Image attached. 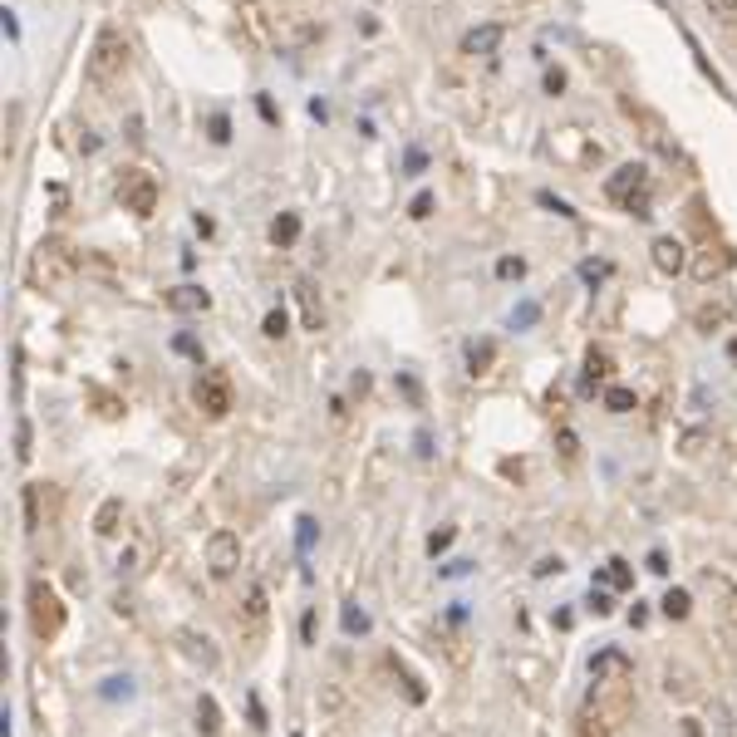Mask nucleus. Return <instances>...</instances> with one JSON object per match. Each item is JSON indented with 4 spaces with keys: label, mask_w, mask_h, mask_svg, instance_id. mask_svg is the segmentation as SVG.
Segmentation results:
<instances>
[{
    "label": "nucleus",
    "mask_w": 737,
    "mask_h": 737,
    "mask_svg": "<svg viewBox=\"0 0 737 737\" xmlns=\"http://www.w3.org/2000/svg\"><path fill=\"white\" fill-rule=\"evenodd\" d=\"M124 69H128V40H124V30L108 25V30H99L89 59H84V75H89V84H114Z\"/></svg>",
    "instance_id": "f257e3e1"
},
{
    "label": "nucleus",
    "mask_w": 737,
    "mask_h": 737,
    "mask_svg": "<svg viewBox=\"0 0 737 737\" xmlns=\"http://www.w3.org/2000/svg\"><path fill=\"white\" fill-rule=\"evenodd\" d=\"M30 630H35V639L40 644H50V639L65 630V600H59V590L50 585V580H30Z\"/></svg>",
    "instance_id": "f03ea898"
},
{
    "label": "nucleus",
    "mask_w": 737,
    "mask_h": 737,
    "mask_svg": "<svg viewBox=\"0 0 737 737\" xmlns=\"http://www.w3.org/2000/svg\"><path fill=\"white\" fill-rule=\"evenodd\" d=\"M605 197H610V202H620V207H624V212H634V216H654V212H649V173H644L639 163L614 167L610 183H605Z\"/></svg>",
    "instance_id": "7ed1b4c3"
},
{
    "label": "nucleus",
    "mask_w": 737,
    "mask_h": 737,
    "mask_svg": "<svg viewBox=\"0 0 737 737\" xmlns=\"http://www.w3.org/2000/svg\"><path fill=\"white\" fill-rule=\"evenodd\" d=\"M75 275V256H69L59 241H45V246H35V256H30V281L35 285H45V290H59Z\"/></svg>",
    "instance_id": "20e7f679"
},
{
    "label": "nucleus",
    "mask_w": 737,
    "mask_h": 737,
    "mask_svg": "<svg viewBox=\"0 0 737 737\" xmlns=\"http://www.w3.org/2000/svg\"><path fill=\"white\" fill-rule=\"evenodd\" d=\"M118 202H124L128 212L148 216L153 207H158V183H153L143 167H124V183H118Z\"/></svg>",
    "instance_id": "39448f33"
},
{
    "label": "nucleus",
    "mask_w": 737,
    "mask_h": 737,
    "mask_svg": "<svg viewBox=\"0 0 737 737\" xmlns=\"http://www.w3.org/2000/svg\"><path fill=\"white\" fill-rule=\"evenodd\" d=\"M207 571L216 580H226V575L241 571V536H236V531H212V536H207Z\"/></svg>",
    "instance_id": "423d86ee"
},
{
    "label": "nucleus",
    "mask_w": 737,
    "mask_h": 737,
    "mask_svg": "<svg viewBox=\"0 0 737 737\" xmlns=\"http://www.w3.org/2000/svg\"><path fill=\"white\" fill-rule=\"evenodd\" d=\"M197 408L207 418H226L232 413V383H226L222 373H202L197 379Z\"/></svg>",
    "instance_id": "0eeeda50"
},
{
    "label": "nucleus",
    "mask_w": 737,
    "mask_h": 737,
    "mask_svg": "<svg viewBox=\"0 0 737 737\" xmlns=\"http://www.w3.org/2000/svg\"><path fill=\"white\" fill-rule=\"evenodd\" d=\"M649 251H654V271L659 275H683L688 271V246L679 236H659Z\"/></svg>",
    "instance_id": "6e6552de"
},
{
    "label": "nucleus",
    "mask_w": 737,
    "mask_h": 737,
    "mask_svg": "<svg viewBox=\"0 0 737 737\" xmlns=\"http://www.w3.org/2000/svg\"><path fill=\"white\" fill-rule=\"evenodd\" d=\"M502 40H506V30H502V25H477V30H467V35H463V55L487 59V55H497V50H502Z\"/></svg>",
    "instance_id": "1a4fd4ad"
},
{
    "label": "nucleus",
    "mask_w": 737,
    "mask_h": 737,
    "mask_svg": "<svg viewBox=\"0 0 737 737\" xmlns=\"http://www.w3.org/2000/svg\"><path fill=\"white\" fill-rule=\"evenodd\" d=\"M167 310H177V315H202V310L212 305V295L202 285H177V290H167Z\"/></svg>",
    "instance_id": "9d476101"
},
{
    "label": "nucleus",
    "mask_w": 737,
    "mask_h": 737,
    "mask_svg": "<svg viewBox=\"0 0 737 737\" xmlns=\"http://www.w3.org/2000/svg\"><path fill=\"white\" fill-rule=\"evenodd\" d=\"M728 265H732V251H728V246H708L703 256L693 261V275H698V281L708 285V281H718V275L728 271Z\"/></svg>",
    "instance_id": "9b49d317"
},
{
    "label": "nucleus",
    "mask_w": 737,
    "mask_h": 737,
    "mask_svg": "<svg viewBox=\"0 0 737 737\" xmlns=\"http://www.w3.org/2000/svg\"><path fill=\"white\" fill-rule=\"evenodd\" d=\"M177 644H183V654H187L192 663H202V669H216V649H212V639H207V634L183 630V634H177Z\"/></svg>",
    "instance_id": "f8f14e48"
},
{
    "label": "nucleus",
    "mask_w": 737,
    "mask_h": 737,
    "mask_svg": "<svg viewBox=\"0 0 737 737\" xmlns=\"http://www.w3.org/2000/svg\"><path fill=\"white\" fill-rule=\"evenodd\" d=\"M295 300H300V310H305V324H310V330H324V305H320L315 281H295Z\"/></svg>",
    "instance_id": "ddd939ff"
},
{
    "label": "nucleus",
    "mask_w": 737,
    "mask_h": 737,
    "mask_svg": "<svg viewBox=\"0 0 737 737\" xmlns=\"http://www.w3.org/2000/svg\"><path fill=\"white\" fill-rule=\"evenodd\" d=\"M124 516H128V506L124 502H104L99 506V516H94V531H99V536H118V531H124Z\"/></svg>",
    "instance_id": "4468645a"
},
{
    "label": "nucleus",
    "mask_w": 737,
    "mask_h": 737,
    "mask_svg": "<svg viewBox=\"0 0 737 737\" xmlns=\"http://www.w3.org/2000/svg\"><path fill=\"white\" fill-rule=\"evenodd\" d=\"M295 236H300V216L295 212H281L271 222V241H275V246H295Z\"/></svg>",
    "instance_id": "2eb2a0df"
},
{
    "label": "nucleus",
    "mask_w": 737,
    "mask_h": 737,
    "mask_svg": "<svg viewBox=\"0 0 737 737\" xmlns=\"http://www.w3.org/2000/svg\"><path fill=\"white\" fill-rule=\"evenodd\" d=\"M708 737H737V722H732L728 703H712V712H708Z\"/></svg>",
    "instance_id": "dca6fc26"
},
{
    "label": "nucleus",
    "mask_w": 737,
    "mask_h": 737,
    "mask_svg": "<svg viewBox=\"0 0 737 737\" xmlns=\"http://www.w3.org/2000/svg\"><path fill=\"white\" fill-rule=\"evenodd\" d=\"M605 673H614V679H630V659L614 654V649H610V654H600L595 659V679H605Z\"/></svg>",
    "instance_id": "f3484780"
},
{
    "label": "nucleus",
    "mask_w": 737,
    "mask_h": 737,
    "mask_svg": "<svg viewBox=\"0 0 737 737\" xmlns=\"http://www.w3.org/2000/svg\"><path fill=\"white\" fill-rule=\"evenodd\" d=\"M693 324H698V330H703V334L722 330V324H728V305H703V310H698V315H693Z\"/></svg>",
    "instance_id": "a211bd4d"
},
{
    "label": "nucleus",
    "mask_w": 737,
    "mask_h": 737,
    "mask_svg": "<svg viewBox=\"0 0 737 737\" xmlns=\"http://www.w3.org/2000/svg\"><path fill=\"white\" fill-rule=\"evenodd\" d=\"M197 722H202V732H207V737L222 732V712H216V698H202V703H197Z\"/></svg>",
    "instance_id": "6ab92c4d"
},
{
    "label": "nucleus",
    "mask_w": 737,
    "mask_h": 737,
    "mask_svg": "<svg viewBox=\"0 0 737 737\" xmlns=\"http://www.w3.org/2000/svg\"><path fill=\"white\" fill-rule=\"evenodd\" d=\"M688 610H693L688 590H669V595H663V614H669V620H688Z\"/></svg>",
    "instance_id": "aec40b11"
},
{
    "label": "nucleus",
    "mask_w": 737,
    "mask_h": 737,
    "mask_svg": "<svg viewBox=\"0 0 737 737\" xmlns=\"http://www.w3.org/2000/svg\"><path fill=\"white\" fill-rule=\"evenodd\" d=\"M703 5H708V15L718 20V25L737 30V0H703Z\"/></svg>",
    "instance_id": "412c9836"
},
{
    "label": "nucleus",
    "mask_w": 737,
    "mask_h": 737,
    "mask_svg": "<svg viewBox=\"0 0 737 737\" xmlns=\"http://www.w3.org/2000/svg\"><path fill=\"white\" fill-rule=\"evenodd\" d=\"M634 403H639L634 389H620V383H614V389H605V408H610V413H630Z\"/></svg>",
    "instance_id": "4be33fe9"
},
{
    "label": "nucleus",
    "mask_w": 737,
    "mask_h": 737,
    "mask_svg": "<svg viewBox=\"0 0 737 737\" xmlns=\"http://www.w3.org/2000/svg\"><path fill=\"white\" fill-rule=\"evenodd\" d=\"M585 373H590V383L610 373V354H605V349H590V354H585Z\"/></svg>",
    "instance_id": "5701e85b"
},
{
    "label": "nucleus",
    "mask_w": 737,
    "mask_h": 737,
    "mask_svg": "<svg viewBox=\"0 0 737 737\" xmlns=\"http://www.w3.org/2000/svg\"><path fill=\"white\" fill-rule=\"evenodd\" d=\"M605 585H614V590H630V585H634L630 565H624V561H610V571H605Z\"/></svg>",
    "instance_id": "b1692460"
},
{
    "label": "nucleus",
    "mask_w": 737,
    "mask_h": 737,
    "mask_svg": "<svg viewBox=\"0 0 737 737\" xmlns=\"http://www.w3.org/2000/svg\"><path fill=\"white\" fill-rule=\"evenodd\" d=\"M246 620H251V624L265 620V590H261V585H251V595H246Z\"/></svg>",
    "instance_id": "393cba45"
},
{
    "label": "nucleus",
    "mask_w": 737,
    "mask_h": 737,
    "mask_svg": "<svg viewBox=\"0 0 737 737\" xmlns=\"http://www.w3.org/2000/svg\"><path fill=\"white\" fill-rule=\"evenodd\" d=\"M25 531H40V487H25Z\"/></svg>",
    "instance_id": "a878e982"
},
{
    "label": "nucleus",
    "mask_w": 737,
    "mask_h": 737,
    "mask_svg": "<svg viewBox=\"0 0 737 737\" xmlns=\"http://www.w3.org/2000/svg\"><path fill=\"white\" fill-rule=\"evenodd\" d=\"M497 275H502V281H522V275H526V261H522V256H502V261H497Z\"/></svg>",
    "instance_id": "bb28decb"
},
{
    "label": "nucleus",
    "mask_w": 737,
    "mask_h": 737,
    "mask_svg": "<svg viewBox=\"0 0 737 737\" xmlns=\"http://www.w3.org/2000/svg\"><path fill=\"white\" fill-rule=\"evenodd\" d=\"M261 330H265V340H281V334L290 330L285 310H271V315H265V324H261Z\"/></svg>",
    "instance_id": "cd10ccee"
},
{
    "label": "nucleus",
    "mask_w": 737,
    "mask_h": 737,
    "mask_svg": "<svg viewBox=\"0 0 737 737\" xmlns=\"http://www.w3.org/2000/svg\"><path fill=\"white\" fill-rule=\"evenodd\" d=\"M467 364H473V373H487V364H492V344H473V349H467Z\"/></svg>",
    "instance_id": "c85d7f7f"
},
{
    "label": "nucleus",
    "mask_w": 737,
    "mask_h": 737,
    "mask_svg": "<svg viewBox=\"0 0 737 737\" xmlns=\"http://www.w3.org/2000/svg\"><path fill=\"white\" fill-rule=\"evenodd\" d=\"M207 138H212V143H226V138H232V124H226V114H212Z\"/></svg>",
    "instance_id": "c756f323"
},
{
    "label": "nucleus",
    "mask_w": 737,
    "mask_h": 737,
    "mask_svg": "<svg viewBox=\"0 0 737 737\" xmlns=\"http://www.w3.org/2000/svg\"><path fill=\"white\" fill-rule=\"evenodd\" d=\"M15 457H20V463L30 457V423L25 418H20V428H15Z\"/></svg>",
    "instance_id": "7c9ffc66"
},
{
    "label": "nucleus",
    "mask_w": 737,
    "mask_h": 737,
    "mask_svg": "<svg viewBox=\"0 0 737 737\" xmlns=\"http://www.w3.org/2000/svg\"><path fill=\"white\" fill-rule=\"evenodd\" d=\"M605 271H610L605 261H585V265H580V275H585L590 285H595V281H605Z\"/></svg>",
    "instance_id": "2f4dec72"
},
{
    "label": "nucleus",
    "mask_w": 737,
    "mask_h": 737,
    "mask_svg": "<svg viewBox=\"0 0 737 737\" xmlns=\"http://www.w3.org/2000/svg\"><path fill=\"white\" fill-rule=\"evenodd\" d=\"M546 94H565V69H546Z\"/></svg>",
    "instance_id": "473e14b6"
},
{
    "label": "nucleus",
    "mask_w": 737,
    "mask_h": 737,
    "mask_svg": "<svg viewBox=\"0 0 737 737\" xmlns=\"http://www.w3.org/2000/svg\"><path fill=\"white\" fill-rule=\"evenodd\" d=\"M590 610H595V614H610V610H614L605 590H590Z\"/></svg>",
    "instance_id": "72a5a7b5"
},
{
    "label": "nucleus",
    "mask_w": 737,
    "mask_h": 737,
    "mask_svg": "<svg viewBox=\"0 0 737 737\" xmlns=\"http://www.w3.org/2000/svg\"><path fill=\"white\" fill-rule=\"evenodd\" d=\"M453 546V531H433V541H428V551L438 555V551H448Z\"/></svg>",
    "instance_id": "f704fd0d"
},
{
    "label": "nucleus",
    "mask_w": 737,
    "mask_h": 737,
    "mask_svg": "<svg viewBox=\"0 0 737 737\" xmlns=\"http://www.w3.org/2000/svg\"><path fill=\"white\" fill-rule=\"evenodd\" d=\"M428 212H433V192H418V197H413V216L423 222V216H428Z\"/></svg>",
    "instance_id": "c9c22d12"
},
{
    "label": "nucleus",
    "mask_w": 737,
    "mask_h": 737,
    "mask_svg": "<svg viewBox=\"0 0 737 737\" xmlns=\"http://www.w3.org/2000/svg\"><path fill=\"white\" fill-rule=\"evenodd\" d=\"M541 207H551L555 216H571V207H565L561 197H551V192H541Z\"/></svg>",
    "instance_id": "e433bc0d"
}]
</instances>
